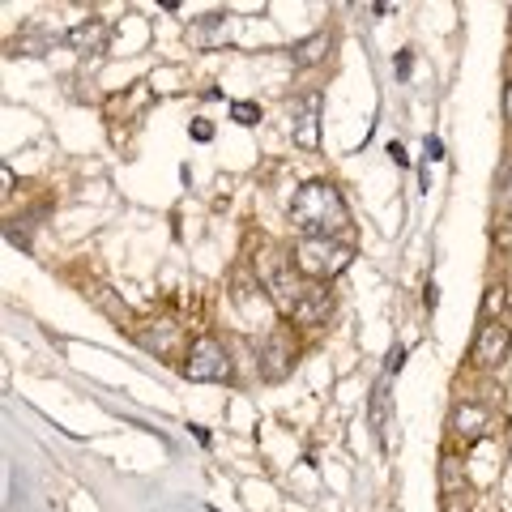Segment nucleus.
I'll use <instances>...</instances> for the list:
<instances>
[{
    "instance_id": "obj_1",
    "label": "nucleus",
    "mask_w": 512,
    "mask_h": 512,
    "mask_svg": "<svg viewBox=\"0 0 512 512\" xmlns=\"http://www.w3.org/2000/svg\"><path fill=\"white\" fill-rule=\"evenodd\" d=\"M291 222L303 231V239H333L338 231H346L350 214L342 192L329 180H308L291 201Z\"/></svg>"
},
{
    "instance_id": "obj_2",
    "label": "nucleus",
    "mask_w": 512,
    "mask_h": 512,
    "mask_svg": "<svg viewBox=\"0 0 512 512\" xmlns=\"http://www.w3.org/2000/svg\"><path fill=\"white\" fill-rule=\"evenodd\" d=\"M350 261H355V252L338 244V239H299V248H295V269L308 282L338 278L350 269Z\"/></svg>"
},
{
    "instance_id": "obj_3",
    "label": "nucleus",
    "mask_w": 512,
    "mask_h": 512,
    "mask_svg": "<svg viewBox=\"0 0 512 512\" xmlns=\"http://www.w3.org/2000/svg\"><path fill=\"white\" fill-rule=\"evenodd\" d=\"M180 372H184V380H192V384L231 380V355H227V346H222L218 338H197V342L188 346Z\"/></svg>"
},
{
    "instance_id": "obj_4",
    "label": "nucleus",
    "mask_w": 512,
    "mask_h": 512,
    "mask_svg": "<svg viewBox=\"0 0 512 512\" xmlns=\"http://www.w3.org/2000/svg\"><path fill=\"white\" fill-rule=\"evenodd\" d=\"M508 355H512V329L504 325V320H487L483 329H478V338H474V346H470V359H474V367H500V363H508Z\"/></svg>"
},
{
    "instance_id": "obj_5",
    "label": "nucleus",
    "mask_w": 512,
    "mask_h": 512,
    "mask_svg": "<svg viewBox=\"0 0 512 512\" xmlns=\"http://www.w3.org/2000/svg\"><path fill=\"white\" fill-rule=\"evenodd\" d=\"M286 116H291V137L299 150H316L320 146V94H299V99L286 103Z\"/></svg>"
},
{
    "instance_id": "obj_6",
    "label": "nucleus",
    "mask_w": 512,
    "mask_h": 512,
    "mask_svg": "<svg viewBox=\"0 0 512 512\" xmlns=\"http://www.w3.org/2000/svg\"><path fill=\"white\" fill-rule=\"evenodd\" d=\"M261 376L269 380V384H282L286 376L295 372V350H291V342L282 338V333H269V338L261 342Z\"/></svg>"
},
{
    "instance_id": "obj_7",
    "label": "nucleus",
    "mask_w": 512,
    "mask_h": 512,
    "mask_svg": "<svg viewBox=\"0 0 512 512\" xmlns=\"http://www.w3.org/2000/svg\"><path fill=\"white\" fill-rule=\"evenodd\" d=\"M329 308H333V299L325 291V282H308V286H303V295H299V303H295L291 320H295V325H308V329L312 325H325Z\"/></svg>"
},
{
    "instance_id": "obj_8",
    "label": "nucleus",
    "mask_w": 512,
    "mask_h": 512,
    "mask_svg": "<svg viewBox=\"0 0 512 512\" xmlns=\"http://www.w3.org/2000/svg\"><path fill=\"white\" fill-rule=\"evenodd\" d=\"M491 410L487 406H478V402H461L457 410H453V431H457V436L461 440H466V444H478V440H483L487 436V431H491Z\"/></svg>"
},
{
    "instance_id": "obj_9",
    "label": "nucleus",
    "mask_w": 512,
    "mask_h": 512,
    "mask_svg": "<svg viewBox=\"0 0 512 512\" xmlns=\"http://www.w3.org/2000/svg\"><path fill=\"white\" fill-rule=\"evenodd\" d=\"M64 43H69L73 52H82V56L103 52V43H107V22H103V18H86V22H77V26H69V35H64Z\"/></svg>"
},
{
    "instance_id": "obj_10",
    "label": "nucleus",
    "mask_w": 512,
    "mask_h": 512,
    "mask_svg": "<svg viewBox=\"0 0 512 512\" xmlns=\"http://www.w3.org/2000/svg\"><path fill=\"white\" fill-rule=\"evenodd\" d=\"M367 419H372V431L380 448L389 444V372H380V380L372 384V402H367Z\"/></svg>"
},
{
    "instance_id": "obj_11",
    "label": "nucleus",
    "mask_w": 512,
    "mask_h": 512,
    "mask_svg": "<svg viewBox=\"0 0 512 512\" xmlns=\"http://www.w3.org/2000/svg\"><path fill=\"white\" fill-rule=\"evenodd\" d=\"M303 274H291V269H278L274 278H269V295H274V303H278V312L282 316H291L295 312V303H299V295H303Z\"/></svg>"
},
{
    "instance_id": "obj_12",
    "label": "nucleus",
    "mask_w": 512,
    "mask_h": 512,
    "mask_svg": "<svg viewBox=\"0 0 512 512\" xmlns=\"http://www.w3.org/2000/svg\"><path fill=\"white\" fill-rule=\"evenodd\" d=\"M325 56H329V35H325V30H316V35H308L303 43L291 47V64H295V69H312V64H320Z\"/></svg>"
},
{
    "instance_id": "obj_13",
    "label": "nucleus",
    "mask_w": 512,
    "mask_h": 512,
    "mask_svg": "<svg viewBox=\"0 0 512 512\" xmlns=\"http://www.w3.org/2000/svg\"><path fill=\"white\" fill-rule=\"evenodd\" d=\"M175 338H180V325H175V320H158V329H146V333H141V346L154 350V355H171Z\"/></svg>"
},
{
    "instance_id": "obj_14",
    "label": "nucleus",
    "mask_w": 512,
    "mask_h": 512,
    "mask_svg": "<svg viewBox=\"0 0 512 512\" xmlns=\"http://www.w3.org/2000/svg\"><path fill=\"white\" fill-rule=\"evenodd\" d=\"M461 478H466V470H461L457 453H444V457H440V491L453 495V491L461 487Z\"/></svg>"
},
{
    "instance_id": "obj_15",
    "label": "nucleus",
    "mask_w": 512,
    "mask_h": 512,
    "mask_svg": "<svg viewBox=\"0 0 512 512\" xmlns=\"http://www.w3.org/2000/svg\"><path fill=\"white\" fill-rule=\"evenodd\" d=\"M47 47H52V43H47L43 35H35V30H26V35H18V39L9 43V56H43Z\"/></svg>"
},
{
    "instance_id": "obj_16",
    "label": "nucleus",
    "mask_w": 512,
    "mask_h": 512,
    "mask_svg": "<svg viewBox=\"0 0 512 512\" xmlns=\"http://www.w3.org/2000/svg\"><path fill=\"white\" fill-rule=\"evenodd\" d=\"M500 312H504V286H487L483 291V325L487 320H500Z\"/></svg>"
},
{
    "instance_id": "obj_17",
    "label": "nucleus",
    "mask_w": 512,
    "mask_h": 512,
    "mask_svg": "<svg viewBox=\"0 0 512 512\" xmlns=\"http://www.w3.org/2000/svg\"><path fill=\"white\" fill-rule=\"evenodd\" d=\"M231 120L244 124V128H252V124H261V107L248 103V99H239V103H231Z\"/></svg>"
},
{
    "instance_id": "obj_18",
    "label": "nucleus",
    "mask_w": 512,
    "mask_h": 512,
    "mask_svg": "<svg viewBox=\"0 0 512 512\" xmlns=\"http://www.w3.org/2000/svg\"><path fill=\"white\" fill-rule=\"evenodd\" d=\"M222 22H227V13H205L201 22H192V39L205 43V39H210V30H214V26H222Z\"/></svg>"
},
{
    "instance_id": "obj_19",
    "label": "nucleus",
    "mask_w": 512,
    "mask_h": 512,
    "mask_svg": "<svg viewBox=\"0 0 512 512\" xmlns=\"http://www.w3.org/2000/svg\"><path fill=\"white\" fill-rule=\"evenodd\" d=\"M402 359H406V346H393V350H389V359H384V372L397 376V367H402Z\"/></svg>"
},
{
    "instance_id": "obj_20",
    "label": "nucleus",
    "mask_w": 512,
    "mask_h": 512,
    "mask_svg": "<svg viewBox=\"0 0 512 512\" xmlns=\"http://www.w3.org/2000/svg\"><path fill=\"white\" fill-rule=\"evenodd\" d=\"M214 137V124L210 120H192V141H210Z\"/></svg>"
},
{
    "instance_id": "obj_21",
    "label": "nucleus",
    "mask_w": 512,
    "mask_h": 512,
    "mask_svg": "<svg viewBox=\"0 0 512 512\" xmlns=\"http://www.w3.org/2000/svg\"><path fill=\"white\" fill-rule=\"evenodd\" d=\"M423 154H427V163H440V158H444V146H440V137H427Z\"/></svg>"
},
{
    "instance_id": "obj_22",
    "label": "nucleus",
    "mask_w": 512,
    "mask_h": 512,
    "mask_svg": "<svg viewBox=\"0 0 512 512\" xmlns=\"http://www.w3.org/2000/svg\"><path fill=\"white\" fill-rule=\"evenodd\" d=\"M389 158H393L397 167H406V163H410V154L402 150V141H389Z\"/></svg>"
},
{
    "instance_id": "obj_23",
    "label": "nucleus",
    "mask_w": 512,
    "mask_h": 512,
    "mask_svg": "<svg viewBox=\"0 0 512 512\" xmlns=\"http://www.w3.org/2000/svg\"><path fill=\"white\" fill-rule=\"evenodd\" d=\"M410 69H414V60H410V52H402V56H397V73L410 77Z\"/></svg>"
},
{
    "instance_id": "obj_24",
    "label": "nucleus",
    "mask_w": 512,
    "mask_h": 512,
    "mask_svg": "<svg viewBox=\"0 0 512 512\" xmlns=\"http://www.w3.org/2000/svg\"><path fill=\"white\" fill-rule=\"evenodd\" d=\"M423 303H427V312L436 308V282H427V286H423Z\"/></svg>"
},
{
    "instance_id": "obj_25",
    "label": "nucleus",
    "mask_w": 512,
    "mask_h": 512,
    "mask_svg": "<svg viewBox=\"0 0 512 512\" xmlns=\"http://www.w3.org/2000/svg\"><path fill=\"white\" fill-rule=\"evenodd\" d=\"M0 184H5V197L13 192V167H0Z\"/></svg>"
},
{
    "instance_id": "obj_26",
    "label": "nucleus",
    "mask_w": 512,
    "mask_h": 512,
    "mask_svg": "<svg viewBox=\"0 0 512 512\" xmlns=\"http://www.w3.org/2000/svg\"><path fill=\"white\" fill-rule=\"evenodd\" d=\"M504 116H508V124H512V82H508V90H504Z\"/></svg>"
},
{
    "instance_id": "obj_27",
    "label": "nucleus",
    "mask_w": 512,
    "mask_h": 512,
    "mask_svg": "<svg viewBox=\"0 0 512 512\" xmlns=\"http://www.w3.org/2000/svg\"><path fill=\"white\" fill-rule=\"evenodd\" d=\"M444 512H470L466 504H444Z\"/></svg>"
},
{
    "instance_id": "obj_28",
    "label": "nucleus",
    "mask_w": 512,
    "mask_h": 512,
    "mask_svg": "<svg viewBox=\"0 0 512 512\" xmlns=\"http://www.w3.org/2000/svg\"><path fill=\"white\" fill-rule=\"evenodd\" d=\"M504 197H508V205H512V175H508V180H504Z\"/></svg>"
},
{
    "instance_id": "obj_29",
    "label": "nucleus",
    "mask_w": 512,
    "mask_h": 512,
    "mask_svg": "<svg viewBox=\"0 0 512 512\" xmlns=\"http://www.w3.org/2000/svg\"><path fill=\"white\" fill-rule=\"evenodd\" d=\"M508 13H512V9H508Z\"/></svg>"
}]
</instances>
